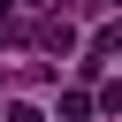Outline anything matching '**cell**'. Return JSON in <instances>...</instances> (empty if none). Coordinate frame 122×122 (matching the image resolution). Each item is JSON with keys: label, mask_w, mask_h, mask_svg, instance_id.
I'll use <instances>...</instances> for the list:
<instances>
[{"label": "cell", "mask_w": 122, "mask_h": 122, "mask_svg": "<svg viewBox=\"0 0 122 122\" xmlns=\"http://www.w3.org/2000/svg\"><path fill=\"white\" fill-rule=\"evenodd\" d=\"M92 114H99V107H92V92H84V84H69V92H61V122H92Z\"/></svg>", "instance_id": "cell-2"}, {"label": "cell", "mask_w": 122, "mask_h": 122, "mask_svg": "<svg viewBox=\"0 0 122 122\" xmlns=\"http://www.w3.org/2000/svg\"><path fill=\"white\" fill-rule=\"evenodd\" d=\"M8 122H46V114H38L30 99H15V107H8Z\"/></svg>", "instance_id": "cell-3"}, {"label": "cell", "mask_w": 122, "mask_h": 122, "mask_svg": "<svg viewBox=\"0 0 122 122\" xmlns=\"http://www.w3.org/2000/svg\"><path fill=\"white\" fill-rule=\"evenodd\" d=\"M23 8H53V0H23Z\"/></svg>", "instance_id": "cell-4"}, {"label": "cell", "mask_w": 122, "mask_h": 122, "mask_svg": "<svg viewBox=\"0 0 122 122\" xmlns=\"http://www.w3.org/2000/svg\"><path fill=\"white\" fill-rule=\"evenodd\" d=\"M30 38H38L46 53H76V23H69V15H46V23L30 30Z\"/></svg>", "instance_id": "cell-1"}]
</instances>
